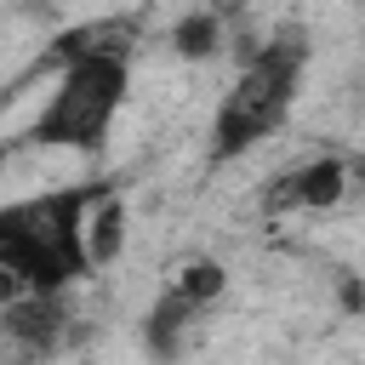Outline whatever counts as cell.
<instances>
[{
  "label": "cell",
  "mask_w": 365,
  "mask_h": 365,
  "mask_svg": "<svg viewBox=\"0 0 365 365\" xmlns=\"http://www.w3.org/2000/svg\"><path fill=\"white\" fill-rule=\"evenodd\" d=\"M177 285H182L194 302H217V297H222V285H228V274H222L217 262H188V268L177 274Z\"/></svg>",
  "instance_id": "10"
},
{
  "label": "cell",
  "mask_w": 365,
  "mask_h": 365,
  "mask_svg": "<svg viewBox=\"0 0 365 365\" xmlns=\"http://www.w3.org/2000/svg\"><path fill=\"white\" fill-rule=\"evenodd\" d=\"M200 308H205V302H194V297L171 279V291H165V297L154 302V314H148V342H154L160 354H171V348H177V331H182Z\"/></svg>",
  "instance_id": "8"
},
{
  "label": "cell",
  "mask_w": 365,
  "mask_h": 365,
  "mask_svg": "<svg viewBox=\"0 0 365 365\" xmlns=\"http://www.w3.org/2000/svg\"><path fill=\"white\" fill-rule=\"evenodd\" d=\"M348 188V165L336 154H319V160H302L291 171L274 177V188L262 194L268 211H319V205H336Z\"/></svg>",
  "instance_id": "4"
},
{
  "label": "cell",
  "mask_w": 365,
  "mask_h": 365,
  "mask_svg": "<svg viewBox=\"0 0 365 365\" xmlns=\"http://www.w3.org/2000/svg\"><path fill=\"white\" fill-rule=\"evenodd\" d=\"M86 245H91V268H103V262L120 257V245H125V205L114 194H97L91 222H86Z\"/></svg>",
  "instance_id": "7"
},
{
  "label": "cell",
  "mask_w": 365,
  "mask_h": 365,
  "mask_svg": "<svg viewBox=\"0 0 365 365\" xmlns=\"http://www.w3.org/2000/svg\"><path fill=\"white\" fill-rule=\"evenodd\" d=\"M0 319H6L11 342H23L29 354H46V348H57V336L68 325V308H63V291H29V297L6 302Z\"/></svg>",
  "instance_id": "5"
},
{
  "label": "cell",
  "mask_w": 365,
  "mask_h": 365,
  "mask_svg": "<svg viewBox=\"0 0 365 365\" xmlns=\"http://www.w3.org/2000/svg\"><path fill=\"white\" fill-rule=\"evenodd\" d=\"M103 188H51L17 205H0V262L23 274L29 291H63L80 274H91V245L86 222Z\"/></svg>",
  "instance_id": "1"
},
{
  "label": "cell",
  "mask_w": 365,
  "mask_h": 365,
  "mask_svg": "<svg viewBox=\"0 0 365 365\" xmlns=\"http://www.w3.org/2000/svg\"><path fill=\"white\" fill-rule=\"evenodd\" d=\"M302 68H308V40L297 29H279L274 40H262L245 68L234 74L228 97L217 103V120H211V154L217 160H234L245 148H257L297 103V86H302Z\"/></svg>",
  "instance_id": "2"
},
{
  "label": "cell",
  "mask_w": 365,
  "mask_h": 365,
  "mask_svg": "<svg viewBox=\"0 0 365 365\" xmlns=\"http://www.w3.org/2000/svg\"><path fill=\"white\" fill-rule=\"evenodd\" d=\"M217 40H222V17H217V11H205V6H200V11H188V17L177 23V51H182V57H211V51H217Z\"/></svg>",
  "instance_id": "9"
},
{
  "label": "cell",
  "mask_w": 365,
  "mask_h": 365,
  "mask_svg": "<svg viewBox=\"0 0 365 365\" xmlns=\"http://www.w3.org/2000/svg\"><path fill=\"white\" fill-rule=\"evenodd\" d=\"M125 86H131V63L114 57V51L63 57V80H57L51 103L40 108V120L29 125V143L97 154L108 143L120 108H125Z\"/></svg>",
  "instance_id": "3"
},
{
  "label": "cell",
  "mask_w": 365,
  "mask_h": 365,
  "mask_svg": "<svg viewBox=\"0 0 365 365\" xmlns=\"http://www.w3.org/2000/svg\"><path fill=\"white\" fill-rule=\"evenodd\" d=\"M131 46H137V23H131V17H103V23H86V29L57 34L51 57H57V63H63V57H80V51H114V57H131Z\"/></svg>",
  "instance_id": "6"
},
{
  "label": "cell",
  "mask_w": 365,
  "mask_h": 365,
  "mask_svg": "<svg viewBox=\"0 0 365 365\" xmlns=\"http://www.w3.org/2000/svg\"><path fill=\"white\" fill-rule=\"evenodd\" d=\"M245 0H205V11H217V17H228V11H240Z\"/></svg>",
  "instance_id": "11"
}]
</instances>
